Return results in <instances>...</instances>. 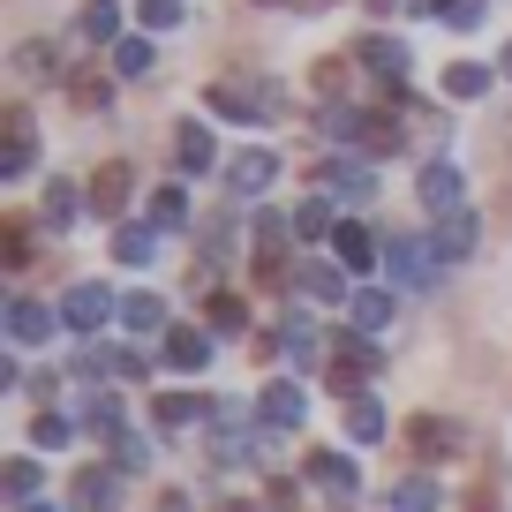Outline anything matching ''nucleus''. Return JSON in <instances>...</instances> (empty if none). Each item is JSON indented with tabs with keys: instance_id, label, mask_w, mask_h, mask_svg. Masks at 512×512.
<instances>
[{
	"instance_id": "1",
	"label": "nucleus",
	"mask_w": 512,
	"mask_h": 512,
	"mask_svg": "<svg viewBox=\"0 0 512 512\" xmlns=\"http://www.w3.org/2000/svg\"><path fill=\"white\" fill-rule=\"evenodd\" d=\"M437 272H445V256H437L430 241H415V234H392V241H384V279H400L407 294H430Z\"/></svg>"
},
{
	"instance_id": "2",
	"label": "nucleus",
	"mask_w": 512,
	"mask_h": 512,
	"mask_svg": "<svg viewBox=\"0 0 512 512\" xmlns=\"http://www.w3.org/2000/svg\"><path fill=\"white\" fill-rule=\"evenodd\" d=\"M287 241L294 211H256V287H287Z\"/></svg>"
},
{
	"instance_id": "3",
	"label": "nucleus",
	"mask_w": 512,
	"mask_h": 512,
	"mask_svg": "<svg viewBox=\"0 0 512 512\" xmlns=\"http://www.w3.org/2000/svg\"><path fill=\"white\" fill-rule=\"evenodd\" d=\"M106 317H121V302H113V287H98V279H76V287L61 294V332L91 339Z\"/></svg>"
},
{
	"instance_id": "4",
	"label": "nucleus",
	"mask_w": 512,
	"mask_h": 512,
	"mask_svg": "<svg viewBox=\"0 0 512 512\" xmlns=\"http://www.w3.org/2000/svg\"><path fill=\"white\" fill-rule=\"evenodd\" d=\"M377 362H384V354L354 332V339H339V354L324 362V384H332V392H347V400H362V384L377 377Z\"/></svg>"
},
{
	"instance_id": "5",
	"label": "nucleus",
	"mask_w": 512,
	"mask_h": 512,
	"mask_svg": "<svg viewBox=\"0 0 512 512\" xmlns=\"http://www.w3.org/2000/svg\"><path fill=\"white\" fill-rule=\"evenodd\" d=\"M272 181H279V151L249 144V151H234V159H226V196H234V204H256Z\"/></svg>"
},
{
	"instance_id": "6",
	"label": "nucleus",
	"mask_w": 512,
	"mask_h": 512,
	"mask_svg": "<svg viewBox=\"0 0 512 512\" xmlns=\"http://www.w3.org/2000/svg\"><path fill=\"white\" fill-rule=\"evenodd\" d=\"M0 128H8V144H0V181H23L38 166V121H31V106H8V113H0Z\"/></svg>"
},
{
	"instance_id": "7",
	"label": "nucleus",
	"mask_w": 512,
	"mask_h": 512,
	"mask_svg": "<svg viewBox=\"0 0 512 512\" xmlns=\"http://www.w3.org/2000/svg\"><path fill=\"white\" fill-rule=\"evenodd\" d=\"M415 196H422V211H430V219H445V211L467 204V181H460V166H452V159H430V166L415 174Z\"/></svg>"
},
{
	"instance_id": "8",
	"label": "nucleus",
	"mask_w": 512,
	"mask_h": 512,
	"mask_svg": "<svg viewBox=\"0 0 512 512\" xmlns=\"http://www.w3.org/2000/svg\"><path fill=\"white\" fill-rule=\"evenodd\" d=\"M302 467H309V482H317V490L332 497V505H347V497H362V467H354L347 452H332V445H324V452H309Z\"/></svg>"
},
{
	"instance_id": "9",
	"label": "nucleus",
	"mask_w": 512,
	"mask_h": 512,
	"mask_svg": "<svg viewBox=\"0 0 512 512\" xmlns=\"http://www.w3.org/2000/svg\"><path fill=\"white\" fill-rule=\"evenodd\" d=\"M430 249L437 256H445V264H460V256H475L482 249V219H475V211H445V219H430Z\"/></svg>"
},
{
	"instance_id": "10",
	"label": "nucleus",
	"mask_w": 512,
	"mask_h": 512,
	"mask_svg": "<svg viewBox=\"0 0 512 512\" xmlns=\"http://www.w3.org/2000/svg\"><path fill=\"white\" fill-rule=\"evenodd\" d=\"M68 505L76 512H121V467H76Z\"/></svg>"
},
{
	"instance_id": "11",
	"label": "nucleus",
	"mask_w": 512,
	"mask_h": 512,
	"mask_svg": "<svg viewBox=\"0 0 512 512\" xmlns=\"http://www.w3.org/2000/svg\"><path fill=\"white\" fill-rule=\"evenodd\" d=\"M256 415H264V430H302V415H309L302 384H294V377H272L264 392H256Z\"/></svg>"
},
{
	"instance_id": "12",
	"label": "nucleus",
	"mask_w": 512,
	"mask_h": 512,
	"mask_svg": "<svg viewBox=\"0 0 512 512\" xmlns=\"http://www.w3.org/2000/svg\"><path fill=\"white\" fill-rule=\"evenodd\" d=\"M332 256H339V264H347V272H377V264H384V241L377 234H369V226L362 219H339V234H332Z\"/></svg>"
},
{
	"instance_id": "13",
	"label": "nucleus",
	"mask_w": 512,
	"mask_h": 512,
	"mask_svg": "<svg viewBox=\"0 0 512 512\" xmlns=\"http://www.w3.org/2000/svg\"><path fill=\"white\" fill-rule=\"evenodd\" d=\"M159 362L174 369V377H196V369L211 362V339L196 332V324H174V332H159Z\"/></svg>"
},
{
	"instance_id": "14",
	"label": "nucleus",
	"mask_w": 512,
	"mask_h": 512,
	"mask_svg": "<svg viewBox=\"0 0 512 512\" xmlns=\"http://www.w3.org/2000/svg\"><path fill=\"white\" fill-rule=\"evenodd\" d=\"M61 332V309H46V302H8V339H16V347H46V339Z\"/></svg>"
},
{
	"instance_id": "15",
	"label": "nucleus",
	"mask_w": 512,
	"mask_h": 512,
	"mask_svg": "<svg viewBox=\"0 0 512 512\" xmlns=\"http://www.w3.org/2000/svg\"><path fill=\"white\" fill-rule=\"evenodd\" d=\"M407 452H415V460H452V452H460V422L415 415V422H407Z\"/></svg>"
},
{
	"instance_id": "16",
	"label": "nucleus",
	"mask_w": 512,
	"mask_h": 512,
	"mask_svg": "<svg viewBox=\"0 0 512 512\" xmlns=\"http://www.w3.org/2000/svg\"><path fill=\"white\" fill-rule=\"evenodd\" d=\"M128 196H136V174H128V159H106V166H98V181H91V211H98V219H121Z\"/></svg>"
},
{
	"instance_id": "17",
	"label": "nucleus",
	"mask_w": 512,
	"mask_h": 512,
	"mask_svg": "<svg viewBox=\"0 0 512 512\" xmlns=\"http://www.w3.org/2000/svg\"><path fill=\"white\" fill-rule=\"evenodd\" d=\"M294 279H302L309 302H354V294H347V264H339V256H309Z\"/></svg>"
},
{
	"instance_id": "18",
	"label": "nucleus",
	"mask_w": 512,
	"mask_h": 512,
	"mask_svg": "<svg viewBox=\"0 0 512 512\" xmlns=\"http://www.w3.org/2000/svg\"><path fill=\"white\" fill-rule=\"evenodd\" d=\"M174 166H181V174H211V166H219V144H211L204 121H181L174 128Z\"/></svg>"
},
{
	"instance_id": "19",
	"label": "nucleus",
	"mask_w": 512,
	"mask_h": 512,
	"mask_svg": "<svg viewBox=\"0 0 512 512\" xmlns=\"http://www.w3.org/2000/svg\"><path fill=\"white\" fill-rule=\"evenodd\" d=\"M151 415H159V430H196V422H211V400L204 392H166V400H151Z\"/></svg>"
},
{
	"instance_id": "20",
	"label": "nucleus",
	"mask_w": 512,
	"mask_h": 512,
	"mask_svg": "<svg viewBox=\"0 0 512 512\" xmlns=\"http://www.w3.org/2000/svg\"><path fill=\"white\" fill-rule=\"evenodd\" d=\"M324 181H332V196H347V204H369V196H377V166H362V159H332Z\"/></svg>"
},
{
	"instance_id": "21",
	"label": "nucleus",
	"mask_w": 512,
	"mask_h": 512,
	"mask_svg": "<svg viewBox=\"0 0 512 512\" xmlns=\"http://www.w3.org/2000/svg\"><path fill=\"white\" fill-rule=\"evenodd\" d=\"M354 61L369 68V76H384V91H400V68H407V46L400 38H362V53Z\"/></svg>"
},
{
	"instance_id": "22",
	"label": "nucleus",
	"mask_w": 512,
	"mask_h": 512,
	"mask_svg": "<svg viewBox=\"0 0 512 512\" xmlns=\"http://www.w3.org/2000/svg\"><path fill=\"white\" fill-rule=\"evenodd\" d=\"M151 256H159V226H151V219L113 226V264H151Z\"/></svg>"
},
{
	"instance_id": "23",
	"label": "nucleus",
	"mask_w": 512,
	"mask_h": 512,
	"mask_svg": "<svg viewBox=\"0 0 512 512\" xmlns=\"http://www.w3.org/2000/svg\"><path fill=\"white\" fill-rule=\"evenodd\" d=\"M16 76L23 83H53L61 76V46H53V38H23L16 46Z\"/></svg>"
},
{
	"instance_id": "24",
	"label": "nucleus",
	"mask_w": 512,
	"mask_h": 512,
	"mask_svg": "<svg viewBox=\"0 0 512 512\" xmlns=\"http://www.w3.org/2000/svg\"><path fill=\"white\" fill-rule=\"evenodd\" d=\"M354 144H362V159H392V151L407 144V128L392 121V113H362V136H354Z\"/></svg>"
},
{
	"instance_id": "25",
	"label": "nucleus",
	"mask_w": 512,
	"mask_h": 512,
	"mask_svg": "<svg viewBox=\"0 0 512 512\" xmlns=\"http://www.w3.org/2000/svg\"><path fill=\"white\" fill-rule=\"evenodd\" d=\"M437 497H445V490H437V482H430V475L415 467V475H400V482H392L384 512H437Z\"/></svg>"
},
{
	"instance_id": "26",
	"label": "nucleus",
	"mask_w": 512,
	"mask_h": 512,
	"mask_svg": "<svg viewBox=\"0 0 512 512\" xmlns=\"http://www.w3.org/2000/svg\"><path fill=\"white\" fill-rule=\"evenodd\" d=\"M490 68H482V61H452L445 68V76H437V91H445V98H490Z\"/></svg>"
},
{
	"instance_id": "27",
	"label": "nucleus",
	"mask_w": 512,
	"mask_h": 512,
	"mask_svg": "<svg viewBox=\"0 0 512 512\" xmlns=\"http://www.w3.org/2000/svg\"><path fill=\"white\" fill-rule=\"evenodd\" d=\"M121 332H174V324H166V302H159V294H128V302H121Z\"/></svg>"
},
{
	"instance_id": "28",
	"label": "nucleus",
	"mask_w": 512,
	"mask_h": 512,
	"mask_svg": "<svg viewBox=\"0 0 512 512\" xmlns=\"http://www.w3.org/2000/svg\"><path fill=\"white\" fill-rule=\"evenodd\" d=\"M31 445L38 452H68V445H76V422H68L61 407H38V415H31Z\"/></svg>"
},
{
	"instance_id": "29",
	"label": "nucleus",
	"mask_w": 512,
	"mask_h": 512,
	"mask_svg": "<svg viewBox=\"0 0 512 512\" xmlns=\"http://www.w3.org/2000/svg\"><path fill=\"white\" fill-rule=\"evenodd\" d=\"M279 339H287V362H294V369H317V362H324V332H317L309 317H294Z\"/></svg>"
},
{
	"instance_id": "30",
	"label": "nucleus",
	"mask_w": 512,
	"mask_h": 512,
	"mask_svg": "<svg viewBox=\"0 0 512 512\" xmlns=\"http://www.w3.org/2000/svg\"><path fill=\"white\" fill-rule=\"evenodd\" d=\"M294 234H302V241L339 234V211H332V196H302V204H294Z\"/></svg>"
},
{
	"instance_id": "31",
	"label": "nucleus",
	"mask_w": 512,
	"mask_h": 512,
	"mask_svg": "<svg viewBox=\"0 0 512 512\" xmlns=\"http://www.w3.org/2000/svg\"><path fill=\"white\" fill-rule=\"evenodd\" d=\"M347 317H354V332H384V324H392V294L384 287H362L347 302Z\"/></svg>"
},
{
	"instance_id": "32",
	"label": "nucleus",
	"mask_w": 512,
	"mask_h": 512,
	"mask_svg": "<svg viewBox=\"0 0 512 512\" xmlns=\"http://www.w3.org/2000/svg\"><path fill=\"white\" fill-rule=\"evenodd\" d=\"M76 211H83V189H76V181H46V226H53V234H68V226H76Z\"/></svg>"
},
{
	"instance_id": "33",
	"label": "nucleus",
	"mask_w": 512,
	"mask_h": 512,
	"mask_svg": "<svg viewBox=\"0 0 512 512\" xmlns=\"http://www.w3.org/2000/svg\"><path fill=\"white\" fill-rule=\"evenodd\" d=\"M384 430H392V422H384V407L369 400V392H362V400H347V437H354V445H377Z\"/></svg>"
},
{
	"instance_id": "34",
	"label": "nucleus",
	"mask_w": 512,
	"mask_h": 512,
	"mask_svg": "<svg viewBox=\"0 0 512 512\" xmlns=\"http://www.w3.org/2000/svg\"><path fill=\"white\" fill-rule=\"evenodd\" d=\"M76 31L98 38V46H121V8H113V0H91V8L76 16Z\"/></svg>"
},
{
	"instance_id": "35",
	"label": "nucleus",
	"mask_w": 512,
	"mask_h": 512,
	"mask_svg": "<svg viewBox=\"0 0 512 512\" xmlns=\"http://www.w3.org/2000/svg\"><path fill=\"white\" fill-rule=\"evenodd\" d=\"M106 467H121V475H144V467H151V445H144L136 430L106 437Z\"/></svg>"
},
{
	"instance_id": "36",
	"label": "nucleus",
	"mask_w": 512,
	"mask_h": 512,
	"mask_svg": "<svg viewBox=\"0 0 512 512\" xmlns=\"http://www.w3.org/2000/svg\"><path fill=\"white\" fill-rule=\"evenodd\" d=\"M204 324H211V332H249V309H241V294H211V302H204Z\"/></svg>"
},
{
	"instance_id": "37",
	"label": "nucleus",
	"mask_w": 512,
	"mask_h": 512,
	"mask_svg": "<svg viewBox=\"0 0 512 512\" xmlns=\"http://www.w3.org/2000/svg\"><path fill=\"white\" fill-rule=\"evenodd\" d=\"M0 490H8V505H38V460H8Z\"/></svg>"
},
{
	"instance_id": "38",
	"label": "nucleus",
	"mask_w": 512,
	"mask_h": 512,
	"mask_svg": "<svg viewBox=\"0 0 512 512\" xmlns=\"http://www.w3.org/2000/svg\"><path fill=\"white\" fill-rule=\"evenodd\" d=\"M317 136L347 144V136H362V113H354V106H317Z\"/></svg>"
},
{
	"instance_id": "39",
	"label": "nucleus",
	"mask_w": 512,
	"mask_h": 512,
	"mask_svg": "<svg viewBox=\"0 0 512 512\" xmlns=\"http://www.w3.org/2000/svg\"><path fill=\"white\" fill-rule=\"evenodd\" d=\"M113 76H151V38H121L113 46Z\"/></svg>"
},
{
	"instance_id": "40",
	"label": "nucleus",
	"mask_w": 512,
	"mask_h": 512,
	"mask_svg": "<svg viewBox=\"0 0 512 512\" xmlns=\"http://www.w3.org/2000/svg\"><path fill=\"white\" fill-rule=\"evenodd\" d=\"M309 91H317L324 106H339V91H347V61H317V68H309Z\"/></svg>"
},
{
	"instance_id": "41",
	"label": "nucleus",
	"mask_w": 512,
	"mask_h": 512,
	"mask_svg": "<svg viewBox=\"0 0 512 512\" xmlns=\"http://www.w3.org/2000/svg\"><path fill=\"white\" fill-rule=\"evenodd\" d=\"M151 226H159V234H166V226H189V196L159 189V196H151Z\"/></svg>"
},
{
	"instance_id": "42",
	"label": "nucleus",
	"mask_w": 512,
	"mask_h": 512,
	"mask_svg": "<svg viewBox=\"0 0 512 512\" xmlns=\"http://www.w3.org/2000/svg\"><path fill=\"white\" fill-rule=\"evenodd\" d=\"M136 23H144V31H174V23H181V0H136Z\"/></svg>"
},
{
	"instance_id": "43",
	"label": "nucleus",
	"mask_w": 512,
	"mask_h": 512,
	"mask_svg": "<svg viewBox=\"0 0 512 512\" xmlns=\"http://www.w3.org/2000/svg\"><path fill=\"white\" fill-rule=\"evenodd\" d=\"M83 422H91L98 437H121V400H91V407H83Z\"/></svg>"
},
{
	"instance_id": "44",
	"label": "nucleus",
	"mask_w": 512,
	"mask_h": 512,
	"mask_svg": "<svg viewBox=\"0 0 512 512\" xmlns=\"http://www.w3.org/2000/svg\"><path fill=\"white\" fill-rule=\"evenodd\" d=\"M482 16H490V0H452V31H482Z\"/></svg>"
},
{
	"instance_id": "45",
	"label": "nucleus",
	"mask_w": 512,
	"mask_h": 512,
	"mask_svg": "<svg viewBox=\"0 0 512 512\" xmlns=\"http://www.w3.org/2000/svg\"><path fill=\"white\" fill-rule=\"evenodd\" d=\"M113 377H128V384H144V377H151V354L121 347V354H113Z\"/></svg>"
},
{
	"instance_id": "46",
	"label": "nucleus",
	"mask_w": 512,
	"mask_h": 512,
	"mask_svg": "<svg viewBox=\"0 0 512 512\" xmlns=\"http://www.w3.org/2000/svg\"><path fill=\"white\" fill-rule=\"evenodd\" d=\"M68 91H76V106H106V76H76V83H68Z\"/></svg>"
},
{
	"instance_id": "47",
	"label": "nucleus",
	"mask_w": 512,
	"mask_h": 512,
	"mask_svg": "<svg viewBox=\"0 0 512 512\" xmlns=\"http://www.w3.org/2000/svg\"><path fill=\"white\" fill-rule=\"evenodd\" d=\"M23 256H31V234H23V219H8V272H23Z\"/></svg>"
},
{
	"instance_id": "48",
	"label": "nucleus",
	"mask_w": 512,
	"mask_h": 512,
	"mask_svg": "<svg viewBox=\"0 0 512 512\" xmlns=\"http://www.w3.org/2000/svg\"><path fill=\"white\" fill-rule=\"evenodd\" d=\"M159 512H196V505H189L181 490H166V497H159Z\"/></svg>"
},
{
	"instance_id": "49",
	"label": "nucleus",
	"mask_w": 512,
	"mask_h": 512,
	"mask_svg": "<svg viewBox=\"0 0 512 512\" xmlns=\"http://www.w3.org/2000/svg\"><path fill=\"white\" fill-rule=\"evenodd\" d=\"M226 512H264V505H226Z\"/></svg>"
},
{
	"instance_id": "50",
	"label": "nucleus",
	"mask_w": 512,
	"mask_h": 512,
	"mask_svg": "<svg viewBox=\"0 0 512 512\" xmlns=\"http://www.w3.org/2000/svg\"><path fill=\"white\" fill-rule=\"evenodd\" d=\"M497 68H505V76H512V46H505V61H497Z\"/></svg>"
},
{
	"instance_id": "51",
	"label": "nucleus",
	"mask_w": 512,
	"mask_h": 512,
	"mask_svg": "<svg viewBox=\"0 0 512 512\" xmlns=\"http://www.w3.org/2000/svg\"><path fill=\"white\" fill-rule=\"evenodd\" d=\"M16 512H53V505H16Z\"/></svg>"
},
{
	"instance_id": "52",
	"label": "nucleus",
	"mask_w": 512,
	"mask_h": 512,
	"mask_svg": "<svg viewBox=\"0 0 512 512\" xmlns=\"http://www.w3.org/2000/svg\"><path fill=\"white\" fill-rule=\"evenodd\" d=\"M256 8H287V0H256Z\"/></svg>"
}]
</instances>
